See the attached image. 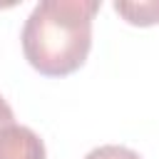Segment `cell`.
<instances>
[{
    "instance_id": "1",
    "label": "cell",
    "mask_w": 159,
    "mask_h": 159,
    "mask_svg": "<svg viewBox=\"0 0 159 159\" xmlns=\"http://www.w3.org/2000/svg\"><path fill=\"white\" fill-rule=\"evenodd\" d=\"M94 0H45L35 5L22 27L25 60L47 77H65L80 70L92 47Z\"/></svg>"
},
{
    "instance_id": "5",
    "label": "cell",
    "mask_w": 159,
    "mask_h": 159,
    "mask_svg": "<svg viewBox=\"0 0 159 159\" xmlns=\"http://www.w3.org/2000/svg\"><path fill=\"white\" fill-rule=\"evenodd\" d=\"M5 124H12V109H10V104L0 97V127H5Z\"/></svg>"
},
{
    "instance_id": "4",
    "label": "cell",
    "mask_w": 159,
    "mask_h": 159,
    "mask_svg": "<svg viewBox=\"0 0 159 159\" xmlns=\"http://www.w3.org/2000/svg\"><path fill=\"white\" fill-rule=\"evenodd\" d=\"M84 159H142L137 152L127 149V147H117V144H107V147H99L94 152H89Z\"/></svg>"
},
{
    "instance_id": "3",
    "label": "cell",
    "mask_w": 159,
    "mask_h": 159,
    "mask_svg": "<svg viewBox=\"0 0 159 159\" xmlns=\"http://www.w3.org/2000/svg\"><path fill=\"white\" fill-rule=\"evenodd\" d=\"M114 10L129 22L139 27H149L159 22V2H117Z\"/></svg>"
},
{
    "instance_id": "2",
    "label": "cell",
    "mask_w": 159,
    "mask_h": 159,
    "mask_svg": "<svg viewBox=\"0 0 159 159\" xmlns=\"http://www.w3.org/2000/svg\"><path fill=\"white\" fill-rule=\"evenodd\" d=\"M0 159H45V144L30 127L12 122L0 127Z\"/></svg>"
}]
</instances>
